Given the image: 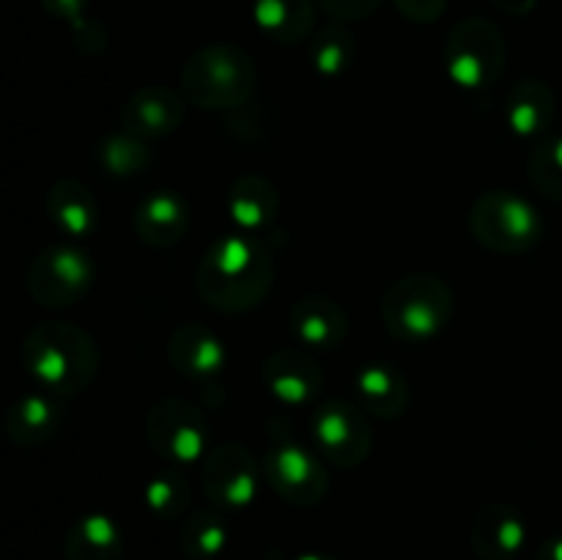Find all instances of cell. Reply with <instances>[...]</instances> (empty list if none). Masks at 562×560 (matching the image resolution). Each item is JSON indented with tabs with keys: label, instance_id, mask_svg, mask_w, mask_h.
<instances>
[{
	"label": "cell",
	"instance_id": "cell-1",
	"mask_svg": "<svg viewBox=\"0 0 562 560\" xmlns=\"http://www.w3.org/2000/svg\"><path fill=\"white\" fill-rule=\"evenodd\" d=\"M274 283V258L252 234H225L212 242L198 267V294L212 311L247 313L261 305Z\"/></svg>",
	"mask_w": 562,
	"mask_h": 560
},
{
	"label": "cell",
	"instance_id": "cell-2",
	"mask_svg": "<svg viewBox=\"0 0 562 560\" xmlns=\"http://www.w3.org/2000/svg\"><path fill=\"white\" fill-rule=\"evenodd\" d=\"M22 362L49 393L77 395L97 377L99 349L80 324L44 322L22 340Z\"/></svg>",
	"mask_w": 562,
	"mask_h": 560
},
{
	"label": "cell",
	"instance_id": "cell-3",
	"mask_svg": "<svg viewBox=\"0 0 562 560\" xmlns=\"http://www.w3.org/2000/svg\"><path fill=\"white\" fill-rule=\"evenodd\" d=\"M256 91V64L241 47L214 42L190 55L181 71V93L201 110H234Z\"/></svg>",
	"mask_w": 562,
	"mask_h": 560
},
{
	"label": "cell",
	"instance_id": "cell-4",
	"mask_svg": "<svg viewBox=\"0 0 562 560\" xmlns=\"http://www.w3.org/2000/svg\"><path fill=\"white\" fill-rule=\"evenodd\" d=\"M453 302V291L437 275H406L384 294L382 318L393 338L426 344L448 327Z\"/></svg>",
	"mask_w": 562,
	"mask_h": 560
},
{
	"label": "cell",
	"instance_id": "cell-5",
	"mask_svg": "<svg viewBox=\"0 0 562 560\" xmlns=\"http://www.w3.org/2000/svg\"><path fill=\"white\" fill-rule=\"evenodd\" d=\"M267 486L296 508L318 505L329 492V478L313 450L294 437L291 426L280 417L269 421V445L261 461Z\"/></svg>",
	"mask_w": 562,
	"mask_h": 560
},
{
	"label": "cell",
	"instance_id": "cell-6",
	"mask_svg": "<svg viewBox=\"0 0 562 560\" xmlns=\"http://www.w3.org/2000/svg\"><path fill=\"white\" fill-rule=\"evenodd\" d=\"M472 236L503 256L530 253L543 236V220L525 195L514 190H486L475 198L470 209Z\"/></svg>",
	"mask_w": 562,
	"mask_h": 560
},
{
	"label": "cell",
	"instance_id": "cell-7",
	"mask_svg": "<svg viewBox=\"0 0 562 560\" xmlns=\"http://www.w3.org/2000/svg\"><path fill=\"white\" fill-rule=\"evenodd\" d=\"M445 69L464 91L492 88L505 69V38L499 27L483 16L461 20L445 44Z\"/></svg>",
	"mask_w": 562,
	"mask_h": 560
},
{
	"label": "cell",
	"instance_id": "cell-8",
	"mask_svg": "<svg viewBox=\"0 0 562 560\" xmlns=\"http://www.w3.org/2000/svg\"><path fill=\"white\" fill-rule=\"evenodd\" d=\"M25 285L44 307L77 305L93 285V261L82 247L55 242L31 258Z\"/></svg>",
	"mask_w": 562,
	"mask_h": 560
},
{
	"label": "cell",
	"instance_id": "cell-9",
	"mask_svg": "<svg viewBox=\"0 0 562 560\" xmlns=\"http://www.w3.org/2000/svg\"><path fill=\"white\" fill-rule=\"evenodd\" d=\"M146 437L162 459L176 461V464H192L206 456L209 421L201 406H195L192 401L168 395L148 410Z\"/></svg>",
	"mask_w": 562,
	"mask_h": 560
},
{
	"label": "cell",
	"instance_id": "cell-10",
	"mask_svg": "<svg viewBox=\"0 0 562 560\" xmlns=\"http://www.w3.org/2000/svg\"><path fill=\"white\" fill-rule=\"evenodd\" d=\"M313 443L318 453L335 467H360L373 450V434L360 404L329 399L313 412Z\"/></svg>",
	"mask_w": 562,
	"mask_h": 560
},
{
	"label": "cell",
	"instance_id": "cell-11",
	"mask_svg": "<svg viewBox=\"0 0 562 560\" xmlns=\"http://www.w3.org/2000/svg\"><path fill=\"white\" fill-rule=\"evenodd\" d=\"M263 470L252 450L241 443H223L203 461V492L225 511L247 508L256 500Z\"/></svg>",
	"mask_w": 562,
	"mask_h": 560
},
{
	"label": "cell",
	"instance_id": "cell-12",
	"mask_svg": "<svg viewBox=\"0 0 562 560\" xmlns=\"http://www.w3.org/2000/svg\"><path fill=\"white\" fill-rule=\"evenodd\" d=\"M187 99L170 86H143L126 99L121 110V124L126 132L143 137V141H159L173 135L184 121Z\"/></svg>",
	"mask_w": 562,
	"mask_h": 560
},
{
	"label": "cell",
	"instance_id": "cell-13",
	"mask_svg": "<svg viewBox=\"0 0 562 560\" xmlns=\"http://www.w3.org/2000/svg\"><path fill=\"white\" fill-rule=\"evenodd\" d=\"M261 379L269 393L285 406H302L322 393L324 373L318 362L302 349H274L263 360Z\"/></svg>",
	"mask_w": 562,
	"mask_h": 560
},
{
	"label": "cell",
	"instance_id": "cell-14",
	"mask_svg": "<svg viewBox=\"0 0 562 560\" xmlns=\"http://www.w3.org/2000/svg\"><path fill=\"white\" fill-rule=\"evenodd\" d=\"M470 544L481 560H514L527 544V522L514 505L488 503L475 514Z\"/></svg>",
	"mask_w": 562,
	"mask_h": 560
},
{
	"label": "cell",
	"instance_id": "cell-15",
	"mask_svg": "<svg viewBox=\"0 0 562 560\" xmlns=\"http://www.w3.org/2000/svg\"><path fill=\"white\" fill-rule=\"evenodd\" d=\"M132 225L140 242L148 247H173L179 245L190 228V206L184 198L173 190H157L148 192L140 203H137L135 214H132Z\"/></svg>",
	"mask_w": 562,
	"mask_h": 560
},
{
	"label": "cell",
	"instance_id": "cell-16",
	"mask_svg": "<svg viewBox=\"0 0 562 560\" xmlns=\"http://www.w3.org/2000/svg\"><path fill=\"white\" fill-rule=\"evenodd\" d=\"M289 327L311 349H338L349 335V318L333 296L307 294L291 305Z\"/></svg>",
	"mask_w": 562,
	"mask_h": 560
},
{
	"label": "cell",
	"instance_id": "cell-17",
	"mask_svg": "<svg viewBox=\"0 0 562 560\" xmlns=\"http://www.w3.org/2000/svg\"><path fill=\"white\" fill-rule=\"evenodd\" d=\"M64 426V410L60 401L47 393H27L16 399L3 415L5 437L20 448H38V445L55 439Z\"/></svg>",
	"mask_w": 562,
	"mask_h": 560
},
{
	"label": "cell",
	"instance_id": "cell-18",
	"mask_svg": "<svg viewBox=\"0 0 562 560\" xmlns=\"http://www.w3.org/2000/svg\"><path fill=\"white\" fill-rule=\"evenodd\" d=\"M168 360L187 379L217 377L225 368V344L201 324H181L168 338Z\"/></svg>",
	"mask_w": 562,
	"mask_h": 560
},
{
	"label": "cell",
	"instance_id": "cell-19",
	"mask_svg": "<svg viewBox=\"0 0 562 560\" xmlns=\"http://www.w3.org/2000/svg\"><path fill=\"white\" fill-rule=\"evenodd\" d=\"M355 393L362 410L379 421H395L409 406V384L398 368L371 362L355 373Z\"/></svg>",
	"mask_w": 562,
	"mask_h": 560
},
{
	"label": "cell",
	"instance_id": "cell-20",
	"mask_svg": "<svg viewBox=\"0 0 562 560\" xmlns=\"http://www.w3.org/2000/svg\"><path fill=\"white\" fill-rule=\"evenodd\" d=\"M558 99L543 80H519L508 88L505 97V124L521 137L547 135L554 124Z\"/></svg>",
	"mask_w": 562,
	"mask_h": 560
},
{
	"label": "cell",
	"instance_id": "cell-21",
	"mask_svg": "<svg viewBox=\"0 0 562 560\" xmlns=\"http://www.w3.org/2000/svg\"><path fill=\"white\" fill-rule=\"evenodd\" d=\"M280 195L269 179L258 173H245L231 184L228 190V212L231 220L239 225L245 234L269 228L278 217Z\"/></svg>",
	"mask_w": 562,
	"mask_h": 560
},
{
	"label": "cell",
	"instance_id": "cell-22",
	"mask_svg": "<svg viewBox=\"0 0 562 560\" xmlns=\"http://www.w3.org/2000/svg\"><path fill=\"white\" fill-rule=\"evenodd\" d=\"M47 214L60 234L82 239L97 225V198H93L91 187L82 184V181L60 179L47 192Z\"/></svg>",
	"mask_w": 562,
	"mask_h": 560
},
{
	"label": "cell",
	"instance_id": "cell-23",
	"mask_svg": "<svg viewBox=\"0 0 562 560\" xmlns=\"http://www.w3.org/2000/svg\"><path fill=\"white\" fill-rule=\"evenodd\" d=\"M124 536L113 516L86 514L69 527L64 541L66 560H121Z\"/></svg>",
	"mask_w": 562,
	"mask_h": 560
},
{
	"label": "cell",
	"instance_id": "cell-24",
	"mask_svg": "<svg viewBox=\"0 0 562 560\" xmlns=\"http://www.w3.org/2000/svg\"><path fill=\"white\" fill-rule=\"evenodd\" d=\"M252 16L258 31L267 33L272 42L296 44L311 36L316 9L313 0H256Z\"/></svg>",
	"mask_w": 562,
	"mask_h": 560
},
{
	"label": "cell",
	"instance_id": "cell-25",
	"mask_svg": "<svg viewBox=\"0 0 562 560\" xmlns=\"http://www.w3.org/2000/svg\"><path fill=\"white\" fill-rule=\"evenodd\" d=\"M228 544V527L217 511H195L179 527V549L190 560H214Z\"/></svg>",
	"mask_w": 562,
	"mask_h": 560
},
{
	"label": "cell",
	"instance_id": "cell-26",
	"mask_svg": "<svg viewBox=\"0 0 562 560\" xmlns=\"http://www.w3.org/2000/svg\"><path fill=\"white\" fill-rule=\"evenodd\" d=\"M355 60V36L344 25H327L313 36L311 64L318 75L338 77Z\"/></svg>",
	"mask_w": 562,
	"mask_h": 560
},
{
	"label": "cell",
	"instance_id": "cell-27",
	"mask_svg": "<svg viewBox=\"0 0 562 560\" xmlns=\"http://www.w3.org/2000/svg\"><path fill=\"white\" fill-rule=\"evenodd\" d=\"M146 505L162 522H176L190 505V483L179 470H162L146 483Z\"/></svg>",
	"mask_w": 562,
	"mask_h": 560
},
{
	"label": "cell",
	"instance_id": "cell-28",
	"mask_svg": "<svg viewBox=\"0 0 562 560\" xmlns=\"http://www.w3.org/2000/svg\"><path fill=\"white\" fill-rule=\"evenodd\" d=\"M148 163H151L148 143L132 132L104 137L99 146V165L113 176H135L146 170Z\"/></svg>",
	"mask_w": 562,
	"mask_h": 560
},
{
	"label": "cell",
	"instance_id": "cell-29",
	"mask_svg": "<svg viewBox=\"0 0 562 560\" xmlns=\"http://www.w3.org/2000/svg\"><path fill=\"white\" fill-rule=\"evenodd\" d=\"M530 179L543 195L562 203V135L547 137L532 148Z\"/></svg>",
	"mask_w": 562,
	"mask_h": 560
},
{
	"label": "cell",
	"instance_id": "cell-30",
	"mask_svg": "<svg viewBox=\"0 0 562 560\" xmlns=\"http://www.w3.org/2000/svg\"><path fill=\"white\" fill-rule=\"evenodd\" d=\"M318 3L338 22H360L376 14L384 0H318Z\"/></svg>",
	"mask_w": 562,
	"mask_h": 560
},
{
	"label": "cell",
	"instance_id": "cell-31",
	"mask_svg": "<svg viewBox=\"0 0 562 560\" xmlns=\"http://www.w3.org/2000/svg\"><path fill=\"white\" fill-rule=\"evenodd\" d=\"M393 3L406 20L423 22V25L437 22L445 14V9H448V0H393Z\"/></svg>",
	"mask_w": 562,
	"mask_h": 560
},
{
	"label": "cell",
	"instance_id": "cell-32",
	"mask_svg": "<svg viewBox=\"0 0 562 560\" xmlns=\"http://www.w3.org/2000/svg\"><path fill=\"white\" fill-rule=\"evenodd\" d=\"M91 0H42L44 11L55 16V20H66V22H77L86 16V9Z\"/></svg>",
	"mask_w": 562,
	"mask_h": 560
},
{
	"label": "cell",
	"instance_id": "cell-33",
	"mask_svg": "<svg viewBox=\"0 0 562 560\" xmlns=\"http://www.w3.org/2000/svg\"><path fill=\"white\" fill-rule=\"evenodd\" d=\"M492 3L497 5L499 11H505V14L525 16V14H530L532 9H536L538 0H492Z\"/></svg>",
	"mask_w": 562,
	"mask_h": 560
},
{
	"label": "cell",
	"instance_id": "cell-34",
	"mask_svg": "<svg viewBox=\"0 0 562 560\" xmlns=\"http://www.w3.org/2000/svg\"><path fill=\"white\" fill-rule=\"evenodd\" d=\"M536 560H562V536L547 538L538 549V558Z\"/></svg>",
	"mask_w": 562,
	"mask_h": 560
},
{
	"label": "cell",
	"instance_id": "cell-35",
	"mask_svg": "<svg viewBox=\"0 0 562 560\" xmlns=\"http://www.w3.org/2000/svg\"><path fill=\"white\" fill-rule=\"evenodd\" d=\"M296 560H338V558H335V555H324V552H305V555H300Z\"/></svg>",
	"mask_w": 562,
	"mask_h": 560
}]
</instances>
